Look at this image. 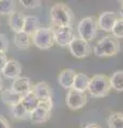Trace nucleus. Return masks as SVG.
I'll use <instances>...</instances> for the list:
<instances>
[{
    "instance_id": "nucleus-1",
    "label": "nucleus",
    "mask_w": 123,
    "mask_h": 128,
    "mask_svg": "<svg viewBox=\"0 0 123 128\" xmlns=\"http://www.w3.org/2000/svg\"><path fill=\"white\" fill-rule=\"evenodd\" d=\"M50 18L54 26L57 27H72L75 16L73 11L63 3H57L50 9Z\"/></svg>"
},
{
    "instance_id": "nucleus-2",
    "label": "nucleus",
    "mask_w": 123,
    "mask_h": 128,
    "mask_svg": "<svg viewBox=\"0 0 123 128\" xmlns=\"http://www.w3.org/2000/svg\"><path fill=\"white\" fill-rule=\"evenodd\" d=\"M120 51V44L119 41L112 35L103 38L94 46V54L100 58L113 57Z\"/></svg>"
},
{
    "instance_id": "nucleus-3",
    "label": "nucleus",
    "mask_w": 123,
    "mask_h": 128,
    "mask_svg": "<svg viewBox=\"0 0 123 128\" xmlns=\"http://www.w3.org/2000/svg\"><path fill=\"white\" fill-rule=\"evenodd\" d=\"M110 88V80L107 76L94 75L92 78H90L88 91L93 97H104L108 95Z\"/></svg>"
},
{
    "instance_id": "nucleus-4",
    "label": "nucleus",
    "mask_w": 123,
    "mask_h": 128,
    "mask_svg": "<svg viewBox=\"0 0 123 128\" xmlns=\"http://www.w3.org/2000/svg\"><path fill=\"white\" fill-rule=\"evenodd\" d=\"M97 20L93 16H87L82 18L77 26L79 38L87 43L93 41L97 34Z\"/></svg>"
},
{
    "instance_id": "nucleus-5",
    "label": "nucleus",
    "mask_w": 123,
    "mask_h": 128,
    "mask_svg": "<svg viewBox=\"0 0 123 128\" xmlns=\"http://www.w3.org/2000/svg\"><path fill=\"white\" fill-rule=\"evenodd\" d=\"M32 41L39 49H49L55 44L54 29L49 27H40L32 35Z\"/></svg>"
},
{
    "instance_id": "nucleus-6",
    "label": "nucleus",
    "mask_w": 123,
    "mask_h": 128,
    "mask_svg": "<svg viewBox=\"0 0 123 128\" xmlns=\"http://www.w3.org/2000/svg\"><path fill=\"white\" fill-rule=\"evenodd\" d=\"M87 100H88V98H87L86 92H80L74 89H71L67 92V95L65 98V102L67 107L72 110L81 109L82 107H85Z\"/></svg>"
},
{
    "instance_id": "nucleus-7",
    "label": "nucleus",
    "mask_w": 123,
    "mask_h": 128,
    "mask_svg": "<svg viewBox=\"0 0 123 128\" xmlns=\"http://www.w3.org/2000/svg\"><path fill=\"white\" fill-rule=\"evenodd\" d=\"M54 34L55 43L62 47L70 46V44L75 38L72 27H57L56 29H54Z\"/></svg>"
},
{
    "instance_id": "nucleus-8",
    "label": "nucleus",
    "mask_w": 123,
    "mask_h": 128,
    "mask_svg": "<svg viewBox=\"0 0 123 128\" xmlns=\"http://www.w3.org/2000/svg\"><path fill=\"white\" fill-rule=\"evenodd\" d=\"M70 51L75 58L78 59H82L88 57L91 52V48L89 43H87L84 40H81L80 38H76L75 36L72 43L70 44Z\"/></svg>"
},
{
    "instance_id": "nucleus-9",
    "label": "nucleus",
    "mask_w": 123,
    "mask_h": 128,
    "mask_svg": "<svg viewBox=\"0 0 123 128\" xmlns=\"http://www.w3.org/2000/svg\"><path fill=\"white\" fill-rule=\"evenodd\" d=\"M118 19H119V16L117 13H114V12H110V11L103 12V13H101V15L98 16L97 26L100 27L103 31L110 32V33H111L112 28Z\"/></svg>"
},
{
    "instance_id": "nucleus-10",
    "label": "nucleus",
    "mask_w": 123,
    "mask_h": 128,
    "mask_svg": "<svg viewBox=\"0 0 123 128\" xmlns=\"http://www.w3.org/2000/svg\"><path fill=\"white\" fill-rule=\"evenodd\" d=\"M11 89L21 96L26 95L27 93L32 91V82H31V79L29 77H22V76H19L18 78L14 79Z\"/></svg>"
},
{
    "instance_id": "nucleus-11",
    "label": "nucleus",
    "mask_w": 123,
    "mask_h": 128,
    "mask_svg": "<svg viewBox=\"0 0 123 128\" xmlns=\"http://www.w3.org/2000/svg\"><path fill=\"white\" fill-rule=\"evenodd\" d=\"M2 73L7 78L16 79L22 74V64L16 60H8Z\"/></svg>"
},
{
    "instance_id": "nucleus-12",
    "label": "nucleus",
    "mask_w": 123,
    "mask_h": 128,
    "mask_svg": "<svg viewBox=\"0 0 123 128\" xmlns=\"http://www.w3.org/2000/svg\"><path fill=\"white\" fill-rule=\"evenodd\" d=\"M32 92L40 102L50 100L51 99V89L48 86V83L44 81H41L37 83V84H34L32 86Z\"/></svg>"
},
{
    "instance_id": "nucleus-13",
    "label": "nucleus",
    "mask_w": 123,
    "mask_h": 128,
    "mask_svg": "<svg viewBox=\"0 0 123 128\" xmlns=\"http://www.w3.org/2000/svg\"><path fill=\"white\" fill-rule=\"evenodd\" d=\"M76 73L75 70L72 68H64L60 72V74L58 76V82L62 88L64 89H69L71 90L73 88V83H74V79Z\"/></svg>"
},
{
    "instance_id": "nucleus-14",
    "label": "nucleus",
    "mask_w": 123,
    "mask_h": 128,
    "mask_svg": "<svg viewBox=\"0 0 123 128\" xmlns=\"http://www.w3.org/2000/svg\"><path fill=\"white\" fill-rule=\"evenodd\" d=\"M25 19L26 16L24 13H22V12H14L9 17V27L15 33L22 32L24 29V25H25Z\"/></svg>"
},
{
    "instance_id": "nucleus-15",
    "label": "nucleus",
    "mask_w": 123,
    "mask_h": 128,
    "mask_svg": "<svg viewBox=\"0 0 123 128\" xmlns=\"http://www.w3.org/2000/svg\"><path fill=\"white\" fill-rule=\"evenodd\" d=\"M50 115H51L50 110L44 109L42 107H37L30 113L29 118L32 124H43L50 118Z\"/></svg>"
},
{
    "instance_id": "nucleus-16",
    "label": "nucleus",
    "mask_w": 123,
    "mask_h": 128,
    "mask_svg": "<svg viewBox=\"0 0 123 128\" xmlns=\"http://www.w3.org/2000/svg\"><path fill=\"white\" fill-rule=\"evenodd\" d=\"M40 27H41L40 26V19L37 17V16H34V15L26 16L23 32L27 33L29 36H32Z\"/></svg>"
},
{
    "instance_id": "nucleus-17",
    "label": "nucleus",
    "mask_w": 123,
    "mask_h": 128,
    "mask_svg": "<svg viewBox=\"0 0 123 128\" xmlns=\"http://www.w3.org/2000/svg\"><path fill=\"white\" fill-rule=\"evenodd\" d=\"M0 97L6 105H10L11 107L18 104L22 99V96L15 93L12 89H3L0 93Z\"/></svg>"
},
{
    "instance_id": "nucleus-18",
    "label": "nucleus",
    "mask_w": 123,
    "mask_h": 128,
    "mask_svg": "<svg viewBox=\"0 0 123 128\" xmlns=\"http://www.w3.org/2000/svg\"><path fill=\"white\" fill-rule=\"evenodd\" d=\"M21 102L23 104L24 106H25V108L27 109V111L29 112V113H31L35 108H37L39 106L40 104V100L38 99V97L34 95V93L32 91L29 92V93H27L26 95L22 96V99H21Z\"/></svg>"
},
{
    "instance_id": "nucleus-19",
    "label": "nucleus",
    "mask_w": 123,
    "mask_h": 128,
    "mask_svg": "<svg viewBox=\"0 0 123 128\" xmlns=\"http://www.w3.org/2000/svg\"><path fill=\"white\" fill-rule=\"evenodd\" d=\"M89 83H90V78L88 76L84 73H78V74H76V76H75L72 89L80 91V92H85L86 90H88Z\"/></svg>"
},
{
    "instance_id": "nucleus-20",
    "label": "nucleus",
    "mask_w": 123,
    "mask_h": 128,
    "mask_svg": "<svg viewBox=\"0 0 123 128\" xmlns=\"http://www.w3.org/2000/svg\"><path fill=\"white\" fill-rule=\"evenodd\" d=\"M13 42L15 44L18 49H27L30 46V36L25 32H18V33H15L14 38H13Z\"/></svg>"
},
{
    "instance_id": "nucleus-21",
    "label": "nucleus",
    "mask_w": 123,
    "mask_h": 128,
    "mask_svg": "<svg viewBox=\"0 0 123 128\" xmlns=\"http://www.w3.org/2000/svg\"><path fill=\"white\" fill-rule=\"evenodd\" d=\"M107 123L109 128H123V112H111L108 116Z\"/></svg>"
},
{
    "instance_id": "nucleus-22",
    "label": "nucleus",
    "mask_w": 123,
    "mask_h": 128,
    "mask_svg": "<svg viewBox=\"0 0 123 128\" xmlns=\"http://www.w3.org/2000/svg\"><path fill=\"white\" fill-rule=\"evenodd\" d=\"M110 86L113 90L123 92V70H116L109 78Z\"/></svg>"
},
{
    "instance_id": "nucleus-23",
    "label": "nucleus",
    "mask_w": 123,
    "mask_h": 128,
    "mask_svg": "<svg viewBox=\"0 0 123 128\" xmlns=\"http://www.w3.org/2000/svg\"><path fill=\"white\" fill-rule=\"evenodd\" d=\"M12 114L16 120H27L30 116V113L27 111L25 106L21 102L16 105L12 106Z\"/></svg>"
},
{
    "instance_id": "nucleus-24",
    "label": "nucleus",
    "mask_w": 123,
    "mask_h": 128,
    "mask_svg": "<svg viewBox=\"0 0 123 128\" xmlns=\"http://www.w3.org/2000/svg\"><path fill=\"white\" fill-rule=\"evenodd\" d=\"M15 12V2L12 0H0V14L11 15Z\"/></svg>"
},
{
    "instance_id": "nucleus-25",
    "label": "nucleus",
    "mask_w": 123,
    "mask_h": 128,
    "mask_svg": "<svg viewBox=\"0 0 123 128\" xmlns=\"http://www.w3.org/2000/svg\"><path fill=\"white\" fill-rule=\"evenodd\" d=\"M111 34L116 38H123V19L119 18L112 28Z\"/></svg>"
},
{
    "instance_id": "nucleus-26",
    "label": "nucleus",
    "mask_w": 123,
    "mask_h": 128,
    "mask_svg": "<svg viewBox=\"0 0 123 128\" xmlns=\"http://www.w3.org/2000/svg\"><path fill=\"white\" fill-rule=\"evenodd\" d=\"M9 46H10V42L8 36L5 33H0V52L6 54L9 50Z\"/></svg>"
},
{
    "instance_id": "nucleus-27",
    "label": "nucleus",
    "mask_w": 123,
    "mask_h": 128,
    "mask_svg": "<svg viewBox=\"0 0 123 128\" xmlns=\"http://www.w3.org/2000/svg\"><path fill=\"white\" fill-rule=\"evenodd\" d=\"M19 2L26 9H37V8L41 6L42 4V2L40 0H21Z\"/></svg>"
},
{
    "instance_id": "nucleus-28",
    "label": "nucleus",
    "mask_w": 123,
    "mask_h": 128,
    "mask_svg": "<svg viewBox=\"0 0 123 128\" xmlns=\"http://www.w3.org/2000/svg\"><path fill=\"white\" fill-rule=\"evenodd\" d=\"M7 62H8V59H7L6 54L0 52V72L3 70V68H5Z\"/></svg>"
},
{
    "instance_id": "nucleus-29",
    "label": "nucleus",
    "mask_w": 123,
    "mask_h": 128,
    "mask_svg": "<svg viewBox=\"0 0 123 128\" xmlns=\"http://www.w3.org/2000/svg\"><path fill=\"white\" fill-rule=\"evenodd\" d=\"M0 128H11L9 122H8L7 118H3L2 115H0Z\"/></svg>"
},
{
    "instance_id": "nucleus-30",
    "label": "nucleus",
    "mask_w": 123,
    "mask_h": 128,
    "mask_svg": "<svg viewBox=\"0 0 123 128\" xmlns=\"http://www.w3.org/2000/svg\"><path fill=\"white\" fill-rule=\"evenodd\" d=\"M85 128H102L100 125H97V124H93V123H90V124H88Z\"/></svg>"
},
{
    "instance_id": "nucleus-31",
    "label": "nucleus",
    "mask_w": 123,
    "mask_h": 128,
    "mask_svg": "<svg viewBox=\"0 0 123 128\" xmlns=\"http://www.w3.org/2000/svg\"><path fill=\"white\" fill-rule=\"evenodd\" d=\"M119 15H120L121 19H123V1H121V6H120V11H119Z\"/></svg>"
},
{
    "instance_id": "nucleus-32",
    "label": "nucleus",
    "mask_w": 123,
    "mask_h": 128,
    "mask_svg": "<svg viewBox=\"0 0 123 128\" xmlns=\"http://www.w3.org/2000/svg\"><path fill=\"white\" fill-rule=\"evenodd\" d=\"M2 90H3V82H2V79L0 78V93H1Z\"/></svg>"
}]
</instances>
